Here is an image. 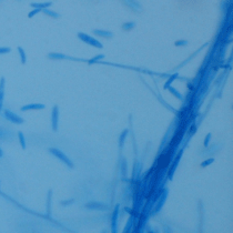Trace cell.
I'll list each match as a JSON object with an SVG mask.
<instances>
[{
  "label": "cell",
  "instance_id": "obj_1",
  "mask_svg": "<svg viewBox=\"0 0 233 233\" xmlns=\"http://www.w3.org/2000/svg\"><path fill=\"white\" fill-rule=\"evenodd\" d=\"M49 152H50L51 155H53L56 158H58L59 160H61L62 162H65L66 164L68 165V167H70V168H73L72 161H71L70 159H69V158L67 157V155H66L62 151H60L59 149H56V148H50V149H49Z\"/></svg>",
  "mask_w": 233,
  "mask_h": 233
},
{
  "label": "cell",
  "instance_id": "obj_2",
  "mask_svg": "<svg viewBox=\"0 0 233 233\" xmlns=\"http://www.w3.org/2000/svg\"><path fill=\"white\" fill-rule=\"evenodd\" d=\"M78 38L81 39L83 42H86V44H90V46L92 47H95V48H99L101 49L102 48V44L101 42H99V41L97 40V39L92 38V37H90V36H88L87 33H83V32H79L78 33Z\"/></svg>",
  "mask_w": 233,
  "mask_h": 233
},
{
  "label": "cell",
  "instance_id": "obj_3",
  "mask_svg": "<svg viewBox=\"0 0 233 233\" xmlns=\"http://www.w3.org/2000/svg\"><path fill=\"white\" fill-rule=\"evenodd\" d=\"M3 114H5L6 119L9 120V121L12 122V123H17V125H21V123H23V119H22L21 116H17L16 113H14V112L10 111V110H5V111H3Z\"/></svg>",
  "mask_w": 233,
  "mask_h": 233
},
{
  "label": "cell",
  "instance_id": "obj_4",
  "mask_svg": "<svg viewBox=\"0 0 233 233\" xmlns=\"http://www.w3.org/2000/svg\"><path fill=\"white\" fill-rule=\"evenodd\" d=\"M58 120H59V108L57 106H54L51 112V125L54 131L58 130Z\"/></svg>",
  "mask_w": 233,
  "mask_h": 233
},
{
  "label": "cell",
  "instance_id": "obj_5",
  "mask_svg": "<svg viewBox=\"0 0 233 233\" xmlns=\"http://www.w3.org/2000/svg\"><path fill=\"white\" fill-rule=\"evenodd\" d=\"M44 104L42 103H31V104H27V106L21 107V111H29V110H41L44 109Z\"/></svg>",
  "mask_w": 233,
  "mask_h": 233
},
{
  "label": "cell",
  "instance_id": "obj_6",
  "mask_svg": "<svg viewBox=\"0 0 233 233\" xmlns=\"http://www.w3.org/2000/svg\"><path fill=\"white\" fill-rule=\"evenodd\" d=\"M3 98H5V78H1L0 80V111L2 110Z\"/></svg>",
  "mask_w": 233,
  "mask_h": 233
},
{
  "label": "cell",
  "instance_id": "obj_7",
  "mask_svg": "<svg viewBox=\"0 0 233 233\" xmlns=\"http://www.w3.org/2000/svg\"><path fill=\"white\" fill-rule=\"evenodd\" d=\"M51 6V1H49V2H32L31 3V7L32 8H37V9H46L48 8V7H50Z\"/></svg>",
  "mask_w": 233,
  "mask_h": 233
},
{
  "label": "cell",
  "instance_id": "obj_8",
  "mask_svg": "<svg viewBox=\"0 0 233 233\" xmlns=\"http://www.w3.org/2000/svg\"><path fill=\"white\" fill-rule=\"evenodd\" d=\"M95 33L98 36H100V37H106V38H111L112 36H113V33L110 32V31H107V30H95Z\"/></svg>",
  "mask_w": 233,
  "mask_h": 233
},
{
  "label": "cell",
  "instance_id": "obj_9",
  "mask_svg": "<svg viewBox=\"0 0 233 233\" xmlns=\"http://www.w3.org/2000/svg\"><path fill=\"white\" fill-rule=\"evenodd\" d=\"M48 58H50V59H67L68 57L62 53H49Z\"/></svg>",
  "mask_w": 233,
  "mask_h": 233
},
{
  "label": "cell",
  "instance_id": "obj_10",
  "mask_svg": "<svg viewBox=\"0 0 233 233\" xmlns=\"http://www.w3.org/2000/svg\"><path fill=\"white\" fill-rule=\"evenodd\" d=\"M42 12H44L46 15H48V16H50V17H52V18H59L60 17V15L59 14H57V12H54V11H52V10H50V9H48V8H46V9H42Z\"/></svg>",
  "mask_w": 233,
  "mask_h": 233
},
{
  "label": "cell",
  "instance_id": "obj_11",
  "mask_svg": "<svg viewBox=\"0 0 233 233\" xmlns=\"http://www.w3.org/2000/svg\"><path fill=\"white\" fill-rule=\"evenodd\" d=\"M18 51H19L20 58H21V63L22 65H24V63L27 62V56H26V53H24V50L21 48V47H18Z\"/></svg>",
  "mask_w": 233,
  "mask_h": 233
},
{
  "label": "cell",
  "instance_id": "obj_12",
  "mask_svg": "<svg viewBox=\"0 0 233 233\" xmlns=\"http://www.w3.org/2000/svg\"><path fill=\"white\" fill-rule=\"evenodd\" d=\"M134 22H127V23H125V24H122V29L123 30H131V29H133L134 28Z\"/></svg>",
  "mask_w": 233,
  "mask_h": 233
},
{
  "label": "cell",
  "instance_id": "obj_13",
  "mask_svg": "<svg viewBox=\"0 0 233 233\" xmlns=\"http://www.w3.org/2000/svg\"><path fill=\"white\" fill-rule=\"evenodd\" d=\"M18 137H19V141H20V144H21V148L22 149H26V140H24L23 133L19 132L18 133Z\"/></svg>",
  "mask_w": 233,
  "mask_h": 233
},
{
  "label": "cell",
  "instance_id": "obj_14",
  "mask_svg": "<svg viewBox=\"0 0 233 233\" xmlns=\"http://www.w3.org/2000/svg\"><path fill=\"white\" fill-rule=\"evenodd\" d=\"M127 2H128V5L133 7V8L137 9V10H141V7L136 2V1H133V0H127Z\"/></svg>",
  "mask_w": 233,
  "mask_h": 233
},
{
  "label": "cell",
  "instance_id": "obj_15",
  "mask_svg": "<svg viewBox=\"0 0 233 233\" xmlns=\"http://www.w3.org/2000/svg\"><path fill=\"white\" fill-rule=\"evenodd\" d=\"M86 206H87V208H89V209H90V208H91V206H95L93 209H99L98 206H101L102 209H106V205H103V204H100V203H95V202H92V203L87 204V205H86Z\"/></svg>",
  "mask_w": 233,
  "mask_h": 233
},
{
  "label": "cell",
  "instance_id": "obj_16",
  "mask_svg": "<svg viewBox=\"0 0 233 233\" xmlns=\"http://www.w3.org/2000/svg\"><path fill=\"white\" fill-rule=\"evenodd\" d=\"M176 77H178V74H176H176H173V76H171V77H170V79L168 80V82H167V83L164 84V89H168V88L170 87V84L172 83V81H173V80L176 78Z\"/></svg>",
  "mask_w": 233,
  "mask_h": 233
},
{
  "label": "cell",
  "instance_id": "obj_17",
  "mask_svg": "<svg viewBox=\"0 0 233 233\" xmlns=\"http://www.w3.org/2000/svg\"><path fill=\"white\" fill-rule=\"evenodd\" d=\"M128 134V130H125L123 131V133L121 134V137H120V146H123V143H125V136Z\"/></svg>",
  "mask_w": 233,
  "mask_h": 233
},
{
  "label": "cell",
  "instance_id": "obj_18",
  "mask_svg": "<svg viewBox=\"0 0 233 233\" xmlns=\"http://www.w3.org/2000/svg\"><path fill=\"white\" fill-rule=\"evenodd\" d=\"M11 51V49L9 47H0V54L9 53Z\"/></svg>",
  "mask_w": 233,
  "mask_h": 233
},
{
  "label": "cell",
  "instance_id": "obj_19",
  "mask_svg": "<svg viewBox=\"0 0 233 233\" xmlns=\"http://www.w3.org/2000/svg\"><path fill=\"white\" fill-rule=\"evenodd\" d=\"M39 12H41V9H37V8H35L32 11H31V12H29V15H28V17H29V18H32L33 16H36V15H37V14H39Z\"/></svg>",
  "mask_w": 233,
  "mask_h": 233
},
{
  "label": "cell",
  "instance_id": "obj_20",
  "mask_svg": "<svg viewBox=\"0 0 233 233\" xmlns=\"http://www.w3.org/2000/svg\"><path fill=\"white\" fill-rule=\"evenodd\" d=\"M168 89H169V90H170L171 92L173 93V95H176V97L179 98V99H182V95H180V93H179V92H178V91H176V89H174V88H171V87H169V88H168Z\"/></svg>",
  "mask_w": 233,
  "mask_h": 233
},
{
  "label": "cell",
  "instance_id": "obj_21",
  "mask_svg": "<svg viewBox=\"0 0 233 233\" xmlns=\"http://www.w3.org/2000/svg\"><path fill=\"white\" fill-rule=\"evenodd\" d=\"M103 58H104V56H103V54H99V56H97V57L92 58V59L90 60L89 63H93V62H95V61H98L99 59H103Z\"/></svg>",
  "mask_w": 233,
  "mask_h": 233
},
{
  "label": "cell",
  "instance_id": "obj_22",
  "mask_svg": "<svg viewBox=\"0 0 233 233\" xmlns=\"http://www.w3.org/2000/svg\"><path fill=\"white\" fill-rule=\"evenodd\" d=\"M213 161H214V159H212V158H211V159H208L206 161L202 162V164H201V165H202V168H205V167H208L209 164H211V163L213 162Z\"/></svg>",
  "mask_w": 233,
  "mask_h": 233
},
{
  "label": "cell",
  "instance_id": "obj_23",
  "mask_svg": "<svg viewBox=\"0 0 233 233\" xmlns=\"http://www.w3.org/2000/svg\"><path fill=\"white\" fill-rule=\"evenodd\" d=\"M188 42L185 40H179V41H176V47H180V46H187Z\"/></svg>",
  "mask_w": 233,
  "mask_h": 233
},
{
  "label": "cell",
  "instance_id": "obj_24",
  "mask_svg": "<svg viewBox=\"0 0 233 233\" xmlns=\"http://www.w3.org/2000/svg\"><path fill=\"white\" fill-rule=\"evenodd\" d=\"M210 139H211V133H209V134L206 136V138H205V141H204V146H208V144H209Z\"/></svg>",
  "mask_w": 233,
  "mask_h": 233
},
{
  "label": "cell",
  "instance_id": "obj_25",
  "mask_svg": "<svg viewBox=\"0 0 233 233\" xmlns=\"http://www.w3.org/2000/svg\"><path fill=\"white\" fill-rule=\"evenodd\" d=\"M0 157H1V152H0Z\"/></svg>",
  "mask_w": 233,
  "mask_h": 233
}]
</instances>
